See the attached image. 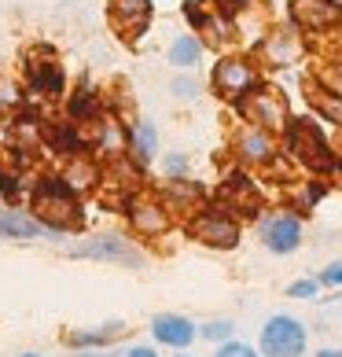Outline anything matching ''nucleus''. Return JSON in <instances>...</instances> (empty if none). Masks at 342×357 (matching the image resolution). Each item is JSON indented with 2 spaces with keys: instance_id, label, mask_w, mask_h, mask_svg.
Listing matches in <instances>:
<instances>
[{
  "instance_id": "obj_36",
  "label": "nucleus",
  "mask_w": 342,
  "mask_h": 357,
  "mask_svg": "<svg viewBox=\"0 0 342 357\" xmlns=\"http://www.w3.org/2000/svg\"><path fill=\"white\" fill-rule=\"evenodd\" d=\"M332 148H335V158L342 162V137H339V144H332Z\"/></svg>"
},
{
  "instance_id": "obj_14",
  "label": "nucleus",
  "mask_w": 342,
  "mask_h": 357,
  "mask_svg": "<svg viewBox=\"0 0 342 357\" xmlns=\"http://www.w3.org/2000/svg\"><path fill=\"white\" fill-rule=\"evenodd\" d=\"M125 155H129L137 174H143L155 162V155H159V129L148 118H140V122H133L125 129Z\"/></svg>"
},
{
  "instance_id": "obj_31",
  "label": "nucleus",
  "mask_w": 342,
  "mask_h": 357,
  "mask_svg": "<svg viewBox=\"0 0 342 357\" xmlns=\"http://www.w3.org/2000/svg\"><path fill=\"white\" fill-rule=\"evenodd\" d=\"M247 8H254V0H221V11H225V15H240Z\"/></svg>"
},
{
  "instance_id": "obj_16",
  "label": "nucleus",
  "mask_w": 342,
  "mask_h": 357,
  "mask_svg": "<svg viewBox=\"0 0 342 357\" xmlns=\"http://www.w3.org/2000/svg\"><path fill=\"white\" fill-rule=\"evenodd\" d=\"M221 206L232 210V214H258V206H261L258 184L247 177V174L225 177V184H221Z\"/></svg>"
},
{
  "instance_id": "obj_23",
  "label": "nucleus",
  "mask_w": 342,
  "mask_h": 357,
  "mask_svg": "<svg viewBox=\"0 0 342 357\" xmlns=\"http://www.w3.org/2000/svg\"><path fill=\"white\" fill-rule=\"evenodd\" d=\"M309 100H313V107H317V114L324 118V122H332V126L342 129V96H339V92L313 89V92H309Z\"/></svg>"
},
{
  "instance_id": "obj_7",
  "label": "nucleus",
  "mask_w": 342,
  "mask_h": 357,
  "mask_svg": "<svg viewBox=\"0 0 342 357\" xmlns=\"http://www.w3.org/2000/svg\"><path fill=\"white\" fill-rule=\"evenodd\" d=\"M261 85V70L254 59L247 56H225L214 63V74H210V89L217 92L221 100L240 103L247 92H254Z\"/></svg>"
},
{
  "instance_id": "obj_17",
  "label": "nucleus",
  "mask_w": 342,
  "mask_h": 357,
  "mask_svg": "<svg viewBox=\"0 0 342 357\" xmlns=\"http://www.w3.org/2000/svg\"><path fill=\"white\" fill-rule=\"evenodd\" d=\"M302 56V37L298 30H272L265 41H261V59L269 67H291Z\"/></svg>"
},
{
  "instance_id": "obj_5",
  "label": "nucleus",
  "mask_w": 342,
  "mask_h": 357,
  "mask_svg": "<svg viewBox=\"0 0 342 357\" xmlns=\"http://www.w3.org/2000/svg\"><path fill=\"white\" fill-rule=\"evenodd\" d=\"M235 111L243 114L247 126H258V129H265V133H272V137H280L287 129V122H291L287 96L280 89H272V85H258L254 92H247V96L235 103Z\"/></svg>"
},
{
  "instance_id": "obj_34",
  "label": "nucleus",
  "mask_w": 342,
  "mask_h": 357,
  "mask_svg": "<svg viewBox=\"0 0 342 357\" xmlns=\"http://www.w3.org/2000/svg\"><path fill=\"white\" fill-rule=\"evenodd\" d=\"M313 357H342V350L339 347H324V350H317Z\"/></svg>"
},
{
  "instance_id": "obj_30",
  "label": "nucleus",
  "mask_w": 342,
  "mask_h": 357,
  "mask_svg": "<svg viewBox=\"0 0 342 357\" xmlns=\"http://www.w3.org/2000/svg\"><path fill=\"white\" fill-rule=\"evenodd\" d=\"M118 357H162V354H159V347H155V342H133V347L122 350Z\"/></svg>"
},
{
  "instance_id": "obj_15",
  "label": "nucleus",
  "mask_w": 342,
  "mask_h": 357,
  "mask_svg": "<svg viewBox=\"0 0 342 357\" xmlns=\"http://www.w3.org/2000/svg\"><path fill=\"white\" fill-rule=\"evenodd\" d=\"M129 335V324L125 321H111V324H96V328H70L63 342L70 350H114L118 339Z\"/></svg>"
},
{
  "instance_id": "obj_22",
  "label": "nucleus",
  "mask_w": 342,
  "mask_h": 357,
  "mask_svg": "<svg viewBox=\"0 0 342 357\" xmlns=\"http://www.w3.org/2000/svg\"><path fill=\"white\" fill-rule=\"evenodd\" d=\"M70 118L74 122H100V96L92 89H77L70 96Z\"/></svg>"
},
{
  "instance_id": "obj_18",
  "label": "nucleus",
  "mask_w": 342,
  "mask_h": 357,
  "mask_svg": "<svg viewBox=\"0 0 342 357\" xmlns=\"http://www.w3.org/2000/svg\"><path fill=\"white\" fill-rule=\"evenodd\" d=\"M151 19V0H111V22L125 37L140 33Z\"/></svg>"
},
{
  "instance_id": "obj_10",
  "label": "nucleus",
  "mask_w": 342,
  "mask_h": 357,
  "mask_svg": "<svg viewBox=\"0 0 342 357\" xmlns=\"http://www.w3.org/2000/svg\"><path fill=\"white\" fill-rule=\"evenodd\" d=\"M232 155H235V162L247 166V169H265L280 158V144H276V137L265 133V129L243 126L240 133L232 137Z\"/></svg>"
},
{
  "instance_id": "obj_24",
  "label": "nucleus",
  "mask_w": 342,
  "mask_h": 357,
  "mask_svg": "<svg viewBox=\"0 0 342 357\" xmlns=\"http://www.w3.org/2000/svg\"><path fill=\"white\" fill-rule=\"evenodd\" d=\"M199 339H203V342H214V347H221V342L235 339V324L228 321V317H217V321H206V324H199Z\"/></svg>"
},
{
  "instance_id": "obj_20",
  "label": "nucleus",
  "mask_w": 342,
  "mask_h": 357,
  "mask_svg": "<svg viewBox=\"0 0 342 357\" xmlns=\"http://www.w3.org/2000/svg\"><path fill=\"white\" fill-rule=\"evenodd\" d=\"M59 177L67 181L77 195H81L85 188H96V184H100V169L92 166V162H85V155H74V158H70V166L63 169Z\"/></svg>"
},
{
  "instance_id": "obj_32",
  "label": "nucleus",
  "mask_w": 342,
  "mask_h": 357,
  "mask_svg": "<svg viewBox=\"0 0 342 357\" xmlns=\"http://www.w3.org/2000/svg\"><path fill=\"white\" fill-rule=\"evenodd\" d=\"M15 188H19V184H15V174H8V169L0 166V192H4V195H11Z\"/></svg>"
},
{
  "instance_id": "obj_21",
  "label": "nucleus",
  "mask_w": 342,
  "mask_h": 357,
  "mask_svg": "<svg viewBox=\"0 0 342 357\" xmlns=\"http://www.w3.org/2000/svg\"><path fill=\"white\" fill-rule=\"evenodd\" d=\"M203 59V41L195 33H180L173 45H169V63L173 67H195Z\"/></svg>"
},
{
  "instance_id": "obj_13",
  "label": "nucleus",
  "mask_w": 342,
  "mask_h": 357,
  "mask_svg": "<svg viewBox=\"0 0 342 357\" xmlns=\"http://www.w3.org/2000/svg\"><path fill=\"white\" fill-rule=\"evenodd\" d=\"M56 236L48 225L33 214V210H22V206H0V240H15V243H26V240H48Z\"/></svg>"
},
{
  "instance_id": "obj_2",
  "label": "nucleus",
  "mask_w": 342,
  "mask_h": 357,
  "mask_svg": "<svg viewBox=\"0 0 342 357\" xmlns=\"http://www.w3.org/2000/svg\"><path fill=\"white\" fill-rule=\"evenodd\" d=\"M283 140H287V155H291L298 166L313 169V174H332L335 148H332V140L320 133L317 122H309V118H291L283 129Z\"/></svg>"
},
{
  "instance_id": "obj_4",
  "label": "nucleus",
  "mask_w": 342,
  "mask_h": 357,
  "mask_svg": "<svg viewBox=\"0 0 342 357\" xmlns=\"http://www.w3.org/2000/svg\"><path fill=\"white\" fill-rule=\"evenodd\" d=\"M309 350V328L291 313H272L258 332L261 357H306Z\"/></svg>"
},
{
  "instance_id": "obj_37",
  "label": "nucleus",
  "mask_w": 342,
  "mask_h": 357,
  "mask_svg": "<svg viewBox=\"0 0 342 357\" xmlns=\"http://www.w3.org/2000/svg\"><path fill=\"white\" fill-rule=\"evenodd\" d=\"M177 357H192V354H188V350H180V354H177Z\"/></svg>"
},
{
  "instance_id": "obj_29",
  "label": "nucleus",
  "mask_w": 342,
  "mask_h": 357,
  "mask_svg": "<svg viewBox=\"0 0 342 357\" xmlns=\"http://www.w3.org/2000/svg\"><path fill=\"white\" fill-rule=\"evenodd\" d=\"M169 92H173L177 100H195V96H199V82H192V77H177V82L169 85Z\"/></svg>"
},
{
  "instance_id": "obj_25",
  "label": "nucleus",
  "mask_w": 342,
  "mask_h": 357,
  "mask_svg": "<svg viewBox=\"0 0 342 357\" xmlns=\"http://www.w3.org/2000/svg\"><path fill=\"white\" fill-rule=\"evenodd\" d=\"M162 174H166V181L188 177V155H184V151H169V155L162 158Z\"/></svg>"
},
{
  "instance_id": "obj_28",
  "label": "nucleus",
  "mask_w": 342,
  "mask_h": 357,
  "mask_svg": "<svg viewBox=\"0 0 342 357\" xmlns=\"http://www.w3.org/2000/svg\"><path fill=\"white\" fill-rule=\"evenodd\" d=\"M320 295V284L313 280V276H306V280H295L291 287H287V298H317Z\"/></svg>"
},
{
  "instance_id": "obj_35",
  "label": "nucleus",
  "mask_w": 342,
  "mask_h": 357,
  "mask_svg": "<svg viewBox=\"0 0 342 357\" xmlns=\"http://www.w3.org/2000/svg\"><path fill=\"white\" fill-rule=\"evenodd\" d=\"M15 357H48V354H41V350H22V354H15Z\"/></svg>"
},
{
  "instance_id": "obj_26",
  "label": "nucleus",
  "mask_w": 342,
  "mask_h": 357,
  "mask_svg": "<svg viewBox=\"0 0 342 357\" xmlns=\"http://www.w3.org/2000/svg\"><path fill=\"white\" fill-rule=\"evenodd\" d=\"M214 357H261V354H258V347H251V342H243V339H228L214 350Z\"/></svg>"
},
{
  "instance_id": "obj_8",
  "label": "nucleus",
  "mask_w": 342,
  "mask_h": 357,
  "mask_svg": "<svg viewBox=\"0 0 342 357\" xmlns=\"http://www.w3.org/2000/svg\"><path fill=\"white\" fill-rule=\"evenodd\" d=\"M125 218L140 240H159L173 229V210L162 203V195L155 192H133L125 199Z\"/></svg>"
},
{
  "instance_id": "obj_33",
  "label": "nucleus",
  "mask_w": 342,
  "mask_h": 357,
  "mask_svg": "<svg viewBox=\"0 0 342 357\" xmlns=\"http://www.w3.org/2000/svg\"><path fill=\"white\" fill-rule=\"evenodd\" d=\"M67 357H118L114 350H70Z\"/></svg>"
},
{
  "instance_id": "obj_9",
  "label": "nucleus",
  "mask_w": 342,
  "mask_h": 357,
  "mask_svg": "<svg viewBox=\"0 0 342 357\" xmlns=\"http://www.w3.org/2000/svg\"><path fill=\"white\" fill-rule=\"evenodd\" d=\"M302 236H306L302 218L291 214V210H272V214H265L258 221V240L269 255H280V258L295 255V250L302 247Z\"/></svg>"
},
{
  "instance_id": "obj_3",
  "label": "nucleus",
  "mask_w": 342,
  "mask_h": 357,
  "mask_svg": "<svg viewBox=\"0 0 342 357\" xmlns=\"http://www.w3.org/2000/svg\"><path fill=\"white\" fill-rule=\"evenodd\" d=\"M188 236L195 243L214 247V250H235L240 247V236H243V225L232 210L214 203V206H199L188 218Z\"/></svg>"
},
{
  "instance_id": "obj_1",
  "label": "nucleus",
  "mask_w": 342,
  "mask_h": 357,
  "mask_svg": "<svg viewBox=\"0 0 342 357\" xmlns=\"http://www.w3.org/2000/svg\"><path fill=\"white\" fill-rule=\"evenodd\" d=\"M33 214L41 218L52 232H70L81 225V203L77 192L63 177H41L33 184Z\"/></svg>"
},
{
  "instance_id": "obj_11",
  "label": "nucleus",
  "mask_w": 342,
  "mask_h": 357,
  "mask_svg": "<svg viewBox=\"0 0 342 357\" xmlns=\"http://www.w3.org/2000/svg\"><path fill=\"white\" fill-rule=\"evenodd\" d=\"M151 342L155 347H166V350H188L195 339H199V324L192 321V317H184V313H173V310H166V313H155L151 317Z\"/></svg>"
},
{
  "instance_id": "obj_12",
  "label": "nucleus",
  "mask_w": 342,
  "mask_h": 357,
  "mask_svg": "<svg viewBox=\"0 0 342 357\" xmlns=\"http://www.w3.org/2000/svg\"><path fill=\"white\" fill-rule=\"evenodd\" d=\"M291 22L306 33H327L342 22L339 0H291Z\"/></svg>"
},
{
  "instance_id": "obj_27",
  "label": "nucleus",
  "mask_w": 342,
  "mask_h": 357,
  "mask_svg": "<svg viewBox=\"0 0 342 357\" xmlns=\"http://www.w3.org/2000/svg\"><path fill=\"white\" fill-rule=\"evenodd\" d=\"M313 280H317L320 287H327V291H339L342 287V258L339 261H327V266L313 276Z\"/></svg>"
},
{
  "instance_id": "obj_19",
  "label": "nucleus",
  "mask_w": 342,
  "mask_h": 357,
  "mask_svg": "<svg viewBox=\"0 0 342 357\" xmlns=\"http://www.w3.org/2000/svg\"><path fill=\"white\" fill-rule=\"evenodd\" d=\"M30 89L41 92V96H56L63 92V70L56 59H45V63H30Z\"/></svg>"
},
{
  "instance_id": "obj_6",
  "label": "nucleus",
  "mask_w": 342,
  "mask_h": 357,
  "mask_svg": "<svg viewBox=\"0 0 342 357\" xmlns=\"http://www.w3.org/2000/svg\"><path fill=\"white\" fill-rule=\"evenodd\" d=\"M70 258H85V261H107V266H125V269H140L143 266V250L125 240L122 232H96L88 240L74 243L67 250Z\"/></svg>"
}]
</instances>
